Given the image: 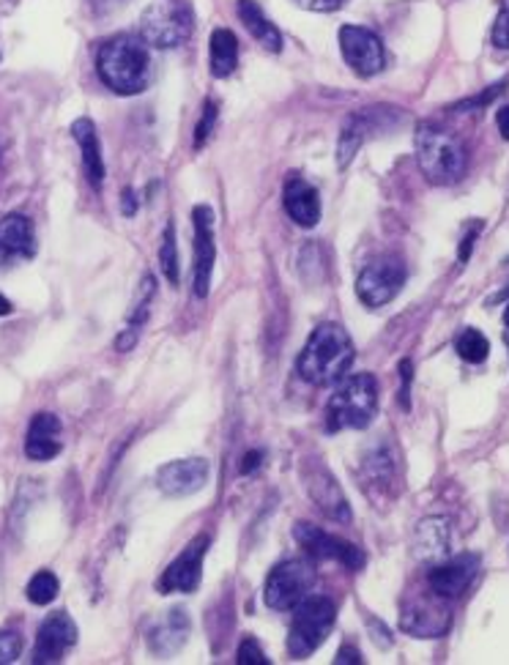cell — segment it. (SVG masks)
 <instances>
[{
	"label": "cell",
	"instance_id": "cell-25",
	"mask_svg": "<svg viewBox=\"0 0 509 665\" xmlns=\"http://www.w3.org/2000/svg\"><path fill=\"white\" fill-rule=\"evenodd\" d=\"M154 293H156L154 274H145V277H143V288H140V299H138V304H135L132 318H129L126 329L120 331L118 340H115V348H118L120 353L132 351V348L138 346L140 331H143L145 321H149V308H151V299H154Z\"/></svg>",
	"mask_w": 509,
	"mask_h": 665
},
{
	"label": "cell",
	"instance_id": "cell-34",
	"mask_svg": "<svg viewBox=\"0 0 509 665\" xmlns=\"http://www.w3.org/2000/svg\"><path fill=\"white\" fill-rule=\"evenodd\" d=\"M493 45L509 50V0L504 3V9L496 17V25H493Z\"/></svg>",
	"mask_w": 509,
	"mask_h": 665
},
{
	"label": "cell",
	"instance_id": "cell-32",
	"mask_svg": "<svg viewBox=\"0 0 509 665\" xmlns=\"http://www.w3.org/2000/svg\"><path fill=\"white\" fill-rule=\"evenodd\" d=\"M236 663L239 665H269V657H266V652L258 647V643L252 641V638H246V641H241Z\"/></svg>",
	"mask_w": 509,
	"mask_h": 665
},
{
	"label": "cell",
	"instance_id": "cell-13",
	"mask_svg": "<svg viewBox=\"0 0 509 665\" xmlns=\"http://www.w3.org/2000/svg\"><path fill=\"white\" fill-rule=\"evenodd\" d=\"M208 472H212V466H208L206 457L170 461L156 472V488L170 499H183V495H192L206 488Z\"/></svg>",
	"mask_w": 509,
	"mask_h": 665
},
{
	"label": "cell",
	"instance_id": "cell-45",
	"mask_svg": "<svg viewBox=\"0 0 509 665\" xmlns=\"http://www.w3.org/2000/svg\"><path fill=\"white\" fill-rule=\"evenodd\" d=\"M504 326L509 329V304H507V313H504Z\"/></svg>",
	"mask_w": 509,
	"mask_h": 665
},
{
	"label": "cell",
	"instance_id": "cell-15",
	"mask_svg": "<svg viewBox=\"0 0 509 665\" xmlns=\"http://www.w3.org/2000/svg\"><path fill=\"white\" fill-rule=\"evenodd\" d=\"M77 643V625L66 611H55L36 632L34 663H61L63 654Z\"/></svg>",
	"mask_w": 509,
	"mask_h": 665
},
{
	"label": "cell",
	"instance_id": "cell-9",
	"mask_svg": "<svg viewBox=\"0 0 509 665\" xmlns=\"http://www.w3.org/2000/svg\"><path fill=\"white\" fill-rule=\"evenodd\" d=\"M293 537L298 545L313 559H323V562H338L348 569H361L367 564L365 551L354 542H345L340 537L329 535L321 526L315 524H296L293 526Z\"/></svg>",
	"mask_w": 509,
	"mask_h": 665
},
{
	"label": "cell",
	"instance_id": "cell-21",
	"mask_svg": "<svg viewBox=\"0 0 509 665\" xmlns=\"http://www.w3.org/2000/svg\"><path fill=\"white\" fill-rule=\"evenodd\" d=\"M453 551V529L447 517H424L413 531V553L419 562H444Z\"/></svg>",
	"mask_w": 509,
	"mask_h": 665
},
{
	"label": "cell",
	"instance_id": "cell-11",
	"mask_svg": "<svg viewBox=\"0 0 509 665\" xmlns=\"http://www.w3.org/2000/svg\"><path fill=\"white\" fill-rule=\"evenodd\" d=\"M206 551H208V537L206 535L195 537V540L189 542V545L183 548V551L178 553L170 564H167V569L160 578V589L165 591V594H170V591L192 594V591L201 586L203 559H206Z\"/></svg>",
	"mask_w": 509,
	"mask_h": 665
},
{
	"label": "cell",
	"instance_id": "cell-24",
	"mask_svg": "<svg viewBox=\"0 0 509 665\" xmlns=\"http://www.w3.org/2000/svg\"><path fill=\"white\" fill-rule=\"evenodd\" d=\"M239 17L241 23H244V28L250 30L252 39H258V45H264L269 52L282 50L280 30H277V25L266 17L264 9H260L255 0H239Z\"/></svg>",
	"mask_w": 509,
	"mask_h": 665
},
{
	"label": "cell",
	"instance_id": "cell-4",
	"mask_svg": "<svg viewBox=\"0 0 509 665\" xmlns=\"http://www.w3.org/2000/svg\"><path fill=\"white\" fill-rule=\"evenodd\" d=\"M378 414V381L370 373H356L338 381L327 405V427L338 430H365Z\"/></svg>",
	"mask_w": 509,
	"mask_h": 665
},
{
	"label": "cell",
	"instance_id": "cell-14",
	"mask_svg": "<svg viewBox=\"0 0 509 665\" xmlns=\"http://www.w3.org/2000/svg\"><path fill=\"white\" fill-rule=\"evenodd\" d=\"M480 573V556L474 553H460V556H447L444 562L433 564L428 573L430 589L444 600L460 598Z\"/></svg>",
	"mask_w": 509,
	"mask_h": 665
},
{
	"label": "cell",
	"instance_id": "cell-33",
	"mask_svg": "<svg viewBox=\"0 0 509 665\" xmlns=\"http://www.w3.org/2000/svg\"><path fill=\"white\" fill-rule=\"evenodd\" d=\"M217 102H206L203 108V118L195 129V148H203V142L208 140V135L214 131V124H217Z\"/></svg>",
	"mask_w": 509,
	"mask_h": 665
},
{
	"label": "cell",
	"instance_id": "cell-17",
	"mask_svg": "<svg viewBox=\"0 0 509 665\" xmlns=\"http://www.w3.org/2000/svg\"><path fill=\"white\" fill-rule=\"evenodd\" d=\"M304 479H307V490L309 495H313L315 504L321 506L329 517L340 520V524H348L351 520L348 499H345L338 479L327 472V466H307L304 468Z\"/></svg>",
	"mask_w": 509,
	"mask_h": 665
},
{
	"label": "cell",
	"instance_id": "cell-35",
	"mask_svg": "<svg viewBox=\"0 0 509 665\" xmlns=\"http://www.w3.org/2000/svg\"><path fill=\"white\" fill-rule=\"evenodd\" d=\"M400 405L403 409H411V381H413V364L411 359H403L400 362Z\"/></svg>",
	"mask_w": 509,
	"mask_h": 665
},
{
	"label": "cell",
	"instance_id": "cell-23",
	"mask_svg": "<svg viewBox=\"0 0 509 665\" xmlns=\"http://www.w3.org/2000/svg\"><path fill=\"white\" fill-rule=\"evenodd\" d=\"M72 137H75L77 146H80L82 167H86L88 181H91L93 189H99L104 181V156L97 126H93L91 118H77L75 124H72Z\"/></svg>",
	"mask_w": 509,
	"mask_h": 665
},
{
	"label": "cell",
	"instance_id": "cell-10",
	"mask_svg": "<svg viewBox=\"0 0 509 665\" xmlns=\"http://www.w3.org/2000/svg\"><path fill=\"white\" fill-rule=\"evenodd\" d=\"M340 52L359 77H372L386 66L384 41L378 39L370 28H361V25H343L340 28Z\"/></svg>",
	"mask_w": 509,
	"mask_h": 665
},
{
	"label": "cell",
	"instance_id": "cell-19",
	"mask_svg": "<svg viewBox=\"0 0 509 665\" xmlns=\"http://www.w3.org/2000/svg\"><path fill=\"white\" fill-rule=\"evenodd\" d=\"M189 630H192V622H189L187 611L173 608L167 611L160 622L151 625L145 643H149V649L156 657H173V654L187 643Z\"/></svg>",
	"mask_w": 509,
	"mask_h": 665
},
{
	"label": "cell",
	"instance_id": "cell-7",
	"mask_svg": "<svg viewBox=\"0 0 509 665\" xmlns=\"http://www.w3.org/2000/svg\"><path fill=\"white\" fill-rule=\"evenodd\" d=\"M318 569L304 559H288L277 564L264 586V600L271 611H293L304 598H309Z\"/></svg>",
	"mask_w": 509,
	"mask_h": 665
},
{
	"label": "cell",
	"instance_id": "cell-36",
	"mask_svg": "<svg viewBox=\"0 0 509 665\" xmlns=\"http://www.w3.org/2000/svg\"><path fill=\"white\" fill-rule=\"evenodd\" d=\"M504 86H507V83H498V86H491V91H487V93H480V97L469 99V102H460V104H458V110H460V113H463V110H471V108H482V104L493 102V99H496V97H498V93H501V91H504Z\"/></svg>",
	"mask_w": 509,
	"mask_h": 665
},
{
	"label": "cell",
	"instance_id": "cell-28",
	"mask_svg": "<svg viewBox=\"0 0 509 665\" xmlns=\"http://www.w3.org/2000/svg\"><path fill=\"white\" fill-rule=\"evenodd\" d=\"M455 351H458V356L463 359V362L482 364L487 359V353H491V342H487V337L482 335V331L463 329L458 335V340H455Z\"/></svg>",
	"mask_w": 509,
	"mask_h": 665
},
{
	"label": "cell",
	"instance_id": "cell-38",
	"mask_svg": "<svg viewBox=\"0 0 509 665\" xmlns=\"http://www.w3.org/2000/svg\"><path fill=\"white\" fill-rule=\"evenodd\" d=\"M476 236H480V225H476V228H471L469 234H466L463 244H460V261H463V263L469 261V255H471V247H474Z\"/></svg>",
	"mask_w": 509,
	"mask_h": 665
},
{
	"label": "cell",
	"instance_id": "cell-2",
	"mask_svg": "<svg viewBox=\"0 0 509 665\" xmlns=\"http://www.w3.org/2000/svg\"><path fill=\"white\" fill-rule=\"evenodd\" d=\"M97 72L110 91L120 97H135L149 86V47L135 36H115L99 47Z\"/></svg>",
	"mask_w": 509,
	"mask_h": 665
},
{
	"label": "cell",
	"instance_id": "cell-43",
	"mask_svg": "<svg viewBox=\"0 0 509 665\" xmlns=\"http://www.w3.org/2000/svg\"><path fill=\"white\" fill-rule=\"evenodd\" d=\"M91 3L99 9V12H110V9L118 7L120 0H91Z\"/></svg>",
	"mask_w": 509,
	"mask_h": 665
},
{
	"label": "cell",
	"instance_id": "cell-5",
	"mask_svg": "<svg viewBox=\"0 0 509 665\" xmlns=\"http://www.w3.org/2000/svg\"><path fill=\"white\" fill-rule=\"evenodd\" d=\"M195 30V12L189 0H151L140 17V34L151 47H181Z\"/></svg>",
	"mask_w": 509,
	"mask_h": 665
},
{
	"label": "cell",
	"instance_id": "cell-31",
	"mask_svg": "<svg viewBox=\"0 0 509 665\" xmlns=\"http://www.w3.org/2000/svg\"><path fill=\"white\" fill-rule=\"evenodd\" d=\"M23 652V638L12 630H0V665H9Z\"/></svg>",
	"mask_w": 509,
	"mask_h": 665
},
{
	"label": "cell",
	"instance_id": "cell-12",
	"mask_svg": "<svg viewBox=\"0 0 509 665\" xmlns=\"http://www.w3.org/2000/svg\"><path fill=\"white\" fill-rule=\"evenodd\" d=\"M449 625H453V611L447 600L438 598L435 591L433 598H417L408 603L400 614V627L413 638H441Z\"/></svg>",
	"mask_w": 509,
	"mask_h": 665
},
{
	"label": "cell",
	"instance_id": "cell-44",
	"mask_svg": "<svg viewBox=\"0 0 509 665\" xmlns=\"http://www.w3.org/2000/svg\"><path fill=\"white\" fill-rule=\"evenodd\" d=\"M12 310H14L12 302H9L7 296L0 293V315H9V313H12Z\"/></svg>",
	"mask_w": 509,
	"mask_h": 665
},
{
	"label": "cell",
	"instance_id": "cell-1",
	"mask_svg": "<svg viewBox=\"0 0 509 665\" xmlns=\"http://www.w3.org/2000/svg\"><path fill=\"white\" fill-rule=\"evenodd\" d=\"M356 359L354 340L338 324H321L309 335L307 346L298 353V376L313 387H332L340 378L348 376Z\"/></svg>",
	"mask_w": 509,
	"mask_h": 665
},
{
	"label": "cell",
	"instance_id": "cell-26",
	"mask_svg": "<svg viewBox=\"0 0 509 665\" xmlns=\"http://www.w3.org/2000/svg\"><path fill=\"white\" fill-rule=\"evenodd\" d=\"M208 52H212V74L225 80L239 66V39L233 30L217 28L208 39Z\"/></svg>",
	"mask_w": 509,
	"mask_h": 665
},
{
	"label": "cell",
	"instance_id": "cell-42",
	"mask_svg": "<svg viewBox=\"0 0 509 665\" xmlns=\"http://www.w3.org/2000/svg\"><path fill=\"white\" fill-rule=\"evenodd\" d=\"M260 452H246V457H244V463H241V474H250L252 468H258L260 466Z\"/></svg>",
	"mask_w": 509,
	"mask_h": 665
},
{
	"label": "cell",
	"instance_id": "cell-40",
	"mask_svg": "<svg viewBox=\"0 0 509 665\" xmlns=\"http://www.w3.org/2000/svg\"><path fill=\"white\" fill-rule=\"evenodd\" d=\"M496 124H498V131H501L504 140H509V104H504V108L498 110Z\"/></svg>",
	"mask_w": 509,
	"mask_h": 665
},
{
	"label": "cell",
	"instance_id": "cell-39",
	"mask_svg": "<svg viewBox=\"0 0 509 665\" xmlns=\"http://www.w3.org/2000/svg\"><path fill=\"white\" fill-rule=\"evenodd\" d=\"M120 211H124L126 216H132L135 211H138V200H135L132 189H124V195H120Z\"/></svg>",
	"mask_w": 509,
	"mask_h": 665
},
{
	"label": "cell",
	"instance_id": "cell-8",
	"mask_svg": "<svg viewBox=\"0 0 509 665\" xmlns=\"http://www.w3.org/2000/svg\"><path fill=\"white\" fill-rule=\"evenodd\" d=\"M406 285V266L397 258H381L361 268L359 279H356V296L367 308H384L395 299Z\"/></svg>",
	"mask_w": 509,
	"mask_h": 665
},
{
	"label": "cell",
	"instance_id": "cell-46",
	"mask_svg": "<svg viewBox=\"0 0 509 665\" xmlns=\"http://www.w3.org/2000/svg\"><path fill=\"white\" fill-rule=\"evenodd\" d=\"M0 151H3V146H0Z\"/></svg>",
	"mask_w": 509,
	"mask_h": 665
},
{
	"label": "cell",
	"instance_id": "cell-3",
	"mask_svg": "<svg viewBox=\"0 0 509 665\" xmlns=\"http://www.w3.org/2000/svg\"><path fill=\"white\" fill-rule=\"evenodd\" d=\"M417 160L424 178L435 187H449L466 176L469 156L463 142L447 129L433 124H422L417 129Z\"/></svg>",
	"mask_w": 509,
	"mask_h": 665
},
{
	"label": "cell",
	"instance_id": "cell-27",
	"mask_svg": "<svg viewBox=\"0 0 509 665\" xmlns=\"http://www.w3.org/2000/svg\"><path fill=\"white\" fill-rule=\"evenodd\" d=\"M367 129H370V118H367V113H356V115H351L348 121H345L343 131H340V140H338V167H340V171H345V167L354 162L356 151H359L361 142L367 140Z\"/></svg>",
	"mask_w": 509,
	"mask_h": 665
},
{
	"label": "cell",
	"instance_id": "cell-22",
	"mask_svg": "<svg viewBox=\"0 0 509 665\" xmlns=\"http://www.w3.org/2000/svg\"><path fill=\"white\" fill-rule=\"evenodd\" d=\"M61 419L55 414H36L25 436V455L36 463H47L61 452Z\"/></svg>",
	"mask_w": 509,
	"mask_h": 665
},
{
	"label": "cell",
	"instance_id": "cell-20",
	"mask_svg": "<svg viewBox=\"0 0 509 665\" xmlns=\"http://www.w3.org/2000/svg\"><path fill=\"white\" fill-rule=\"evenodd\" d=\"M282 205H285L288 216L296 222L298 228H315L321 219V195L304 178L293 176L288 178L285 192H282Z\"/></svg>",
	"mask_w": 509,
	"mask_h": 665
},
{
	"label": "cell",
	"instance_id": "cell-16",
	"mask_svg": "<svg viewBox=\"0 0 509 665\" xmlns=\"http://www.w3.org/2000/svg\"><path fill=\"white\" fill-rule=\"evenodd\" d=\"M192 228H195V293L208 296L212 288L214 261H217V244H214V211L208 205L192 209Z\"/></svg>",
	"mask_w": 509,
	"mask_h": 665
},
{
	"label": "cell",
	"instance_id": "cell-41",
	"mask_svg": "<svg viewBox=\"0 0 509 665\" xmlns=\"http://www.w3.org/2000/svg\"><path fill=\"white\" fill-rule=\"evenodd\" d=\"M334 663H361V657L354 647H343L338 652V657H334Z\"/></svg>",
	"mask_w": 509,
	"mask_h": 665
},
{
	"label": "cell",
	"instance_id": "cell-18",
	"mask_svg": "<svg viewBox=\"0 0 509 665\" xmlns=\"http://www.w3.org/2000/svg\"><path fill=\"white\" fill-rule=\"evenodd\" d=\"M36 255L34 222L25 214H7L0 219V263L30 261Z\"/></svg>",
	"mask_w": 509,
	"mask_h": 665
},
{
	"label": "cell",
	"instance_id": "cell-6",
	"mask_svg": "<svg viewBox=\"0 0 509 665\" xmlns=\"http://www.w3.org/2000/svg\"><path fill=\"white\" fill-rule=\"evenodd\" d=\"M293 611L296 616L288 630V654L304 660L329 638L338 619V608L327 598H304Z\"/></svg>",
	"mask_w": 509,
	"mask_h": 665
},
{
	"label": "cell",
	"instance_id": "cell-37",
	"mask_svg": "<svg viewBox=\"0 0 509 665\" xmlns=\"http://www.w3.org/2000/svg\"><path fill=\"white\" fill-rule=\"evenodd\" d=\"M293 3L307 9V12H334V9H340L343 0H293Z\"/></svg>",
	"mask_w": 509,
	"mask_h": 665
},
{
	"label": "cell",
	"instance_id": "cell-30",
	"mask_svg": "<svg viewBox=\"0 0 509 665\" xmlns=\"http://www.w3.org/2000/svg\"><path fill=\"white\" fill-rule=\"evenodd\" d=\"M58 591H61V584H58L55 575H52L50 569H39V573L30 578L25 594H28V600L34 605H50L52 600L58 598Z\"/></svg>",
	"mask_w": 509,
	"mask_h": 665
},
{
	"label": "cell",
	"instance_id": "cell-29",
	"mask_svg": "<svg viewBox=\"0 0 509 665\" xmlns=\"http://www.w3.org/2000/svg\"><path fill=\"white\" fill-rule=\"evenodd\" d=\"M160 266L162 274L170 285H178V277H181V268H178V247H176V228L173 222L165 225V236H162V247H160Z\"/></svg>",
	"mask_w": 509,
	"mask_h": 665
}]
</instances>
